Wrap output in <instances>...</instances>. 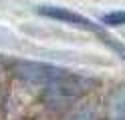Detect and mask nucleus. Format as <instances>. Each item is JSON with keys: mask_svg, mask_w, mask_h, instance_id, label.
Instances as JSON below:
<instances>
[{"mask_svg": "<svg viewBox=\"0 0 125 120\" xmlns=\"http://www.w3.org/2000/svg\"><path fill=\"white\" fill-rule=\"evenodd\" d=\"M36 12L44 16V18H51V20H59V22H67L71 26H79V28H85V30H91L95 34H101V26L95 24L93 20H89L87 16H83L79 12L71 10V8H62V6H49V4H42L36 8Z\"/></svg>", "mask_w": 125, "mask_h": 120, "instance_id": "3", "label": "nucleus"}, {"mask_svg": "<svg viewBox=\"0 0 125 120\" xmlns=\"http://www.w3.org/2000/svg\"><path fill=\"white\" fill-rule=\"evenodd\" d=\"M101 24L105 26H125V10H113L101 16Z\"/></svg>", "mask_w": 125, "mask_h": 120, "instance_id": "5", "label": "nucleus"}, {"mask_svg": "<svg viewBox=\"0 0 125 120\" xmlns=\"http://www.w3.org/2000/svg\"><path fill=\"white\" fill-rule=\"evenodd\" d=\"M95 84V80H89L85 76H77L67 72L62 78H59L57 82H52L46 86V98L51 102H67L75 100L77 96H81L83 92L89 90V86Z\"/></svg>", "mask_w": 125, "mask_h": 120, "instance_id": "2", "label": "nucleus"}, {"mask_svg": "<svg viewBox=\"0 0 125 120\" xmlns=\"http://www.w3.org/2000/svg\"><path fill=\"white\" fill-rule=\"evenodd\" d=\"M69 70L61 68V66L46 64V62H36V60H18L14 64V74L18 78L26 80L30 84H42V86H49L52 82H57Z\"/></svg>", "mask_w": 125, "mask_h": 120, "instance_id": "1", "label": "nucleus"}, {"mask_svg": "<svg viewBox=\"0 0 125 120\" xmlns=\"http://www.w3.org/2000/svg\"><path fill=\"white\" fill-rule=\"evenodd\" d=\"M109 112H111L113 118H125V90H117L111 96Z\"/></svg>", "mask_w": 125, "mask_h": 120, "instance_id": "4", "label": "nucleus"}, {"mask_svg": "<svg viewBox=\"0 0 125 120\" xmlns=\"http://www.w3.org/2000/svg\"><path fill=\"white\" fill-rule=\"evenodd\" d=\"M101 38H103V42L109 46V48H111V50L117 54V56H119V58H123L125 60V44L123 42H119V40H117V38H111V36H107V34H103V32H101V34H99Z\"/></svg>", "mask_w": 125, "mask_h": 120, "instance_id": "6", "label": "nucleus"}, {"mask_svg": "<svg viewBox=\"0 0 125 120\" xmlns=\"http://www.w3.org/2000/svg\"><path fill=\"white\" fill-rule=\"evenodd\" d=\"M69 120H95V114H93V110H83V112H77Z\"/></svg>", "mask_w": 125, "mask_h": 120, "instance_id": "7", "label": "nucleus"}]
</instances>
